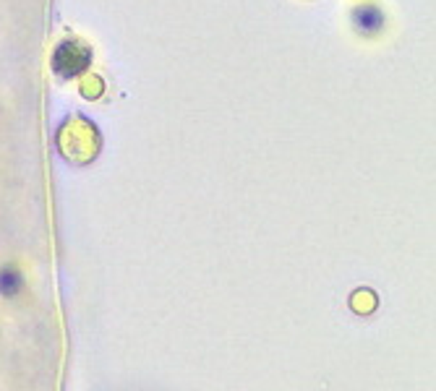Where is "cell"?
<instances>
[{
  "label": "cell",
  "mask_w": 436,
  "mask_h": 391,
  "mask_svg": "<svg viewBox=\"0 0 436 391\" xmlns=\"http://www.w3.org/2000/svg\"><path fill=\"white\" fill-rule=\"evenodd\" d=\"M89 63V53L81 48V45H63L55 55V68L65 76L79 73L84 65Z\"/></svg>",
  "instance_id": "6da1fadb"
},
{
  "label": "cell",
  "mask_w": 436,
  "mask_h": 391,
  "mask_svg": "<svg viewBox=\"0 0 436 391\" xmlns=\"http://www.w3.org/2000/svg\"><path fill=\"white\" fill-rule=\"evenodd\" d=\"M353 18H356V24L361 26V29H366V32H376L381 26V13L376 9H371V6H364V9H358L356 13H353Z\"/></svg>",
  "instance_id": "7a4b0ae2"
},
{
  "label": "cell",
  "mask_w": 436,
  "mask_h": 391,
  "mask_svg": "<svg viewBox=\"0 0 436 391\" xmlns=\"http://www.w3.org/2000/svg\"><path fill=\"white\" fill-rule=\"evenodd\" d=\"M18 287H21V277L16 272H9V269L0 272V292L3 295H13Z\"/></svg>",
  "instance_id": "3957f363"
}]
</instances>
